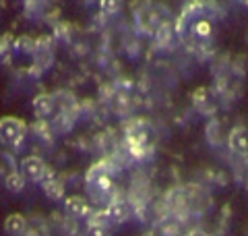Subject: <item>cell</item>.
I'll return each instance as SVG.
<instances>
[{
	"mask_svg": "<svg viewBox=\"0 0 248 236\" xmlns=\"http://www.w3.org/2000/svg\"><path fill=\"white\" fill-rule=\"evenodd\" d=\"M246 193H248V178H246Z\"/></svg>",
	"mask_w": 248,
	"mask_h": 236,
	"instance_id": "23",
	"label": "cell"
},
{
	"mask_svg": "<svg viewBox=\"0 0 248 236\" xmlns=\"http://www.w3.org/2000/svg\"><path fill=\"white\" fill-rule=\"evenodd\" d=\"M124 149L133 160H147L155 152L153 127L145 118H133L124 124Z\"/></svg>",
	"mask_w": 248,
	"mask_h": 236,
	"instance_id": "3",
	"label": "cell"
},
{
	"mask_svg": "<svg viewBox=\"0 0 248 236\" xmlns=\"http://www.w3.org/2000/svg\"><path fill=\"white\" fill-rule=\"evenodd\" d=\"M186 236H213V234H209V232L203 230L201 226H195V228H190V230L186 232Z\"/></svg>",
	"mask_w": 248,
	"mask_h": 236,
	"instance_id": "21",
	"label": "cell"
},
{
	"mask_svg": "<svg viewBox=\"0 0 248 236\" xmlns=\"http://www.w3.org/2000/svg\"><path fill=\"white\" fill-rule=\"evenodd\" d=\"M99 11L112 17V15L122 11V0H99Z\"/></svg>",
	"mask_w": 248,
	"mask_h": 236,
	"instance_id": "19",
	"label": "cell"
},
{
	"mask_svg": "<svg viewBox=\"0 0 248 236\" xmlns=\"http://www.w3.org/2000/svg\"><path fill=\"white\" fill-rule=\"evenodd\" d=\"M228 149L232 152V155L242 157V160H248V129L238 124L228 133Z\"/></svg>",
	"mask_w": 248,
	"mask_h": 236,
	"instance_id": "9",
	"label": "cell"
},
{
	"mask_svg": "<svg viewBox=\"0 0 248 236\" xmlns=\"http://www.w3.org/2000/svg\"><path fill=\"white\" fill-rule=\"evenodd\" d=\"M19 170L17 160L9 152H0V183H4L6 176H11L13 172Z\"/></svg>",
	"mask_w": 248,
	"mask_h": 236,
	"instance_id": "16",
	"label": "cell"
},
{
	"mask_svg": "<svg viewBox=\"0 0 248 236\" xmlns=\"http://www.w3.org/2000/svg\"><path fill=\"white\" fill-rule=\"evenodd\" d=\"M52 168L46 164L40 155H27L23 157L21 164H19V172L23 174V178L27 180V183H42V180L48 176V172Z\"/></svg>",
	"mask_w": 248,
	"mask_h": 236,
	"instance_id": "6",
	"label": "cell"
},
{
	"mask_svg": "<svg viewBox=\"0 0 248 236\" xmlns=\"http://www.w3.org/2000/svg\"><path fill=\"white\" fill-rule=\"evenodd\" d=\"M33 112L37 116V120H48L58 112L56 96L54 93H40L37 98H33Z\"/></svg>",
	"mask_w": 248,
	"mask_h": 236,
	"instance_id": "11",
	"label": "cell"
},
{
	"mask_svg": "<svg viewBox=\"0 0 248 236\" xmlns=\"http://www.w3.org/2000/svg\"><path fill=\"white\" fill-rule=\"evenodd\" d=\"M176 37H178L176 27H174V23H170V21H166L164 25L155 31V42H157V46H161V48H170Z\"/></svg>",
	"mask_w": 248,
	"mask_h": 236,
	"instance_id": "15",
	"label": "cell"
},
{
	"mask_svg": "<svg viewBox=\"0 0 248 236\" xmlns=\"http://www.w3.org/2000/svg\"><path fill=\"white\" fill-rule=\"evenodd\" d=\"M240 4H244V6H248V0H238Z\"/></svg>",
	"mask_w": 248,
	"mask_h": 236,
	"instance_id": "22",
	"label": "cell"
},
{
	"mask_svg": "<svg viewBox=\"0 0 248 236\" xmlns=\"http://www.w3.org/2000/svg\"><path fill=\"white\" fill-rule=\"evenodd\" d=\"M116 174H118V166L114 164L112 157L91 164L89 170L85 172L87 197L93 205H99V209H104L120 193V188L116 186Z\"/></svg>",
	"mask_w": 248,
	"mask_h": 236,
	"instance_id": "2",
	"label": "cell"
},
{
	"mask_svg": "<svg viewBox=\"0 0 248 236\" xmlns=\"http://www.w3.org/2000/svg\"><path fill=\"white\" fill-rule=\"evenodd\" d=\"M11 42H13V37L9 34H4V35H0V54H4L6 50L11 48Z\"/></svg>",
	"mask_w": 248,
	"mask_h": 236,
	"instance_id": "20",
	"label": "cell"
},
{
	"mask_svg": "<svg viewBox=\"0 0 248 236\" xmlns=\"http://www.w3.org/2000/svg\"><path fill=\"white\" fill-rule=\"evenodd\" d=\"M93 214V207H91V201L85 199L81 195H71L64 199V216L71 218V219H87Z\"/></svg>",
	"mask_w": 248,
	"mask_h": 236,
	"instance_id": "8",
	"label": "cell"
},
{
	"mask_svg": "<svg viewBox=\"0 0 248 236\" xmlns=\"http://www.w3.org/2000/svg\"><path fill=\"white\" fill-rule=\"evenodd\" d=\"M27 122L17 116H2L0 118V143L11 149H19L27 137Z\"/></svg>",
	"mask_w": 248,
	"mask_h": 236,
	"instance_id": "5",
	"label": "cell"
},
{
	"mask_svg": "<svg viewBox=\"0 0 248 236\" xmlns=\"http://www.w3.org/2000/svg\"><path fill=\"white\" fill-rule=\"evenodd\" d=\"M176 35L192 50L205 48L213 39V21L205 11L203 2H190L174 23Z\"/></svg>",
	"mask_w": 248,
	"mask_h": 236,
	"instance_id": "1",
	"label": "cell"
},
{
	"mask_svg": "<svg viewBox=\"0 0 248 236\" xmlns=\"http://www.w3.org/2000/svg\"><path fill=\"white\" fill-rule=\"evenodd\" d=\"M27 228H29V222L23 214H11L4 219V234L6 236H25Z\"/></svg>",
	"mask_w": 248,
	"mask_h": 236,
	"instance_id": "13",
	"label": "cell"
},
{
	"mask_svg": "<svg viewBox=\"0 0 248 236\" xmlns=\"http://www.w3.org/2000/svg\"><path fill=\"white\" fill-rule=\"evenodd\" d=\"M4 188L9 193H23V188H25V185H27V180L23 178V174L17 170V172H13L11 176H6V180H4Z\"/></svg>",
	"mask_w": 248,
	"mask_h": 236,
	"instance_id": "17",
	"label": "cell"
},
{
	"mask_svg": "<svg viewBox=\"0 0 248 236\" xmlns=\"http://www.w3.org/2000/svg\"><path fill=\"white\" fill-rule=\"evenodd\" d=\"M166 19V9L157 2H151V0H145V2L139 4V9L135 11V23L141 27L145 34H153L164 25Z\"/></svg>",
	"mask_w": 248,
	"mask_h": 236,
	"instance_id": "4",
	"label": "cell"
},
{
	"mask_svg": "<svg viewBox=\"0 0 248 236\" xmlns=\"http://www.w3.org/2000/svg\"><path fill=\"white\" fill-rule=\"evenodd\" d=\"M192 106H195L197 112L213 116L217 112V96L213 89L209 87H197L192 91Z\"/></svg>",
	"mask_w": 248,
	"mask_h": 236,
	"instance_id": "10",
	"label": "cell"
},
{
	"mask_svg": "<svg viewBox=\"0 0 248 236\" xmlns=\"http://www.w3.org/2000/svg\"><path fill=\"white\" fill-rule=\"evenodd\" d=\"M205 137H207V141L213 147H219L223 141L228 139V135H223V124L217 120V118H211V120H209L207 131H205Z\"/></svg>",
	"mask_w": 248,
	"mask_h": 236,
	"instance_id": "14",
	"label": "cell"
},
{
	"mask_svg": "<svg viewBox=\"0 0 248 236\" xmlns=\"http://www.w3.org/2000/svg\"><path fill=\"white\" fill-rule=\"evenodd\" d=\"M15 48L21 50V52L33 54V52H35V48H37V39L29 37V35H23V37H19L17 42H15Z\"/></svg>",
	"mask_w": 248,
	"mask_h": 236,
	"instance_id": "18",
	"label": "cell"
},
{
	"mask_svg": "<svg viewBox=\"0 0 248 236\" xmlns=\"http://www.w3.org/2000/svg\"><path fill=\"white\" fill-rule=\"evenodd\" d=\"M104 209H106V214H108V218H110L112 224H126L128 219L135 216V211H133V205H130L128 197H124V195H120V193L116 195Z\"/></svg>",
	"mask_w": 248,
	"mask_h": 236,
	"instance_id": "7",
	"label": "cell"
},
{
	"mask_svg": "<svg viewBox=\"0 0 248 236\" xmlns=\"http://www.w3.org/2000/svg\"><path fill=\"white\" fill-rule=\"evenodd\" d=\"M40 185H42V188H44V193H46L48 199H52V201L64 199V183L56 176V172L54 170L48 172V176H46Z\"/></svg>",
	"mask_w": 248,
	"mask_h": 236,
	"instance_id": "12",
	"label": "cell"
}]
</instances>
